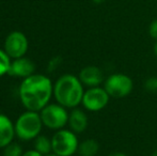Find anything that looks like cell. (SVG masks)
<instances>
[{
    "label": "cell",
    "instance_id": "cell-1",
    "mask_svg": "<svg viewBox=\"0 0 157 156\" xmlns=\"http://www.w3.org/2000/svg\"><path fill=\"white\" fill-rule=\"evenodd\" d=\"M54 95L52 80L43 74H33L23 79L18 88V96L27 110L41 111L49 104Z\"/></svg>",
    "mask_w": 157,
    "mask_h": 156
},
{
    "label": "cell",
    "instance_id": "cell-2",
    "mask_svg": "<svg viewBox=\"0 0 157 156\" xmlns=\"http://www.w3.org/2000/svg\"><path fill=\"white\" fill-rule=\"evenodd\" d=\"M83 85L80 79L71 74L58 78L54 85V96L57 103L65 108H76L83 97Z\"/></svg>",
    "mask_w": 157,
    "mask_h": 156
},
{
    "label": "cell",
    "instance_id": "cell-3",
    "mask_svg": "<svg viewBox=\"0 0 157 156\" xmlns=\"http://www.w3.org/2000/svg\"><path fill=\"white\" fill-rule=\"evenodd\" d=\"M42 127L43 122L39 111L27 110L17 118L15 122V134L18 139L30 141L40 136Z\"/></svg>",
    "mask_w": 157,
    "mask_h": 156
},
{
    "label": "cell",
    "instance_id": "cell-4",
    "mask_svg": "<svg viewBox=\"0 0 157 156\" xmlns=\"http://www.w3.org/2000/svg\"><path fill=\"white\" fill-rule=\"evenodd\" d=\"M78 139L73 131L59 129L52 137V152L60 156H72L78 151Z\"/></svg>",
    "mask_w": 157,
    "mask_h": 156
},
{
    "label": "cell",
    "instance_id": "cell-5",
    "mask_svg": "<svg viewBox=\"0 0 157 156\" xmlns=\"http://www.w3.org/2000/svg\"><path fill=\"white\" fill-rule=\"evenodd\" d=\"M42 122L43 125L50 129H62L68 122V113L66 108L60 104H48L41 111Z\"/></svg>",
    "mask_w": 157,
    "mask_h": 156
},
{
    "label": "cell",
    "instance_id": "cell-6",
    "mask_svg": "<svg viewBox=\"0 0 157 156\" xmlns=\"http://www.w3.org/2000/svg\"><path fill=\"white\" fill-rule=\"evenodd\" d=\"M132 80L125 74H112L105 80L104 89L110 97L122 98L127 96L132 90Z\"/></svg>",
    "mask_w": 157,
    "mask_h": 156
},
{
    "label": "cell",
    "instance_id": "cell-7",
    "mask_svg": "<svg viewBox=\"0 0 157 156\" xmlns=\"http://www.w3.org/2000/svg\"><path fill=\"white\" fill-rule=\"evenodd\" d=\"M109 98V94L104 88L93 87L85 91L81 104L89 111H99L107 106Z\"/></svg>",
    "mask_w": 157,
    "mask_h": 156
},
{
    "label": "cell",
    "instance_id": "cell-8",
    "mask_svg": "<svg viewBox=\"0 0 157 156\" xmlns=\"http://www.w3.org/2000/svg\"><path fill=\"white\" fill-rule=\"evenodd\" d=\"M27 36L21 31H13L6 36L4 41L3 49L10 56L11 59H17L25 57L28 50Z\"/></svg>",
    "mask_w": 157,
    "mask_h": 156
},
{
    "label": "cell",
    "instance_id": "cell-9",
    "mask_svg": "<svg viewBox=\"0 0 157 156\" xmlns=\"http://www.w3.org/2000/svg\"><path fill=\"white\" fill-rule=\"evenodd\" d=\"M35 72V64L30 59L26 57L13 59L11 61L10 70H9V75L12 77L17 78H27L34 74Z\"/></svg>",
    "mask_w": 157,
    "mask_h": 156
},
{
    "label": "cell",
    "instance_id": "cell-10",
    "mask_svg": "<svg viewBox=\"0 0 157 156\" xmlns=\"http://www.w3.org/2000/svg\"><path fill=\"white\" fill-rule=\"evenodd\" d=\"M79 79L82 82V85L87 86L89 88L99 87L104 81V74L99 67L94 65L86 67L79 72Z\"/></svg>",
    "mask_w": 157,
    "mask_h": 156
},
{
    "label": "cell",
    "instance_id": "cell-11",
    "mask_svg": "<svg viewBox=\"0 0 157 156\" xmlns=\"http://www.w3.org/2000/svg\"><path fill=\"white\" fill-rule=\"evenodd\" d=\"M15 135V124L9 117L0 113V149L13 142Z\"/></svg>",
    "mask_w": 157,
    "mask_h": 156
},
{
    "label": "cell",
    "instance_id": "cell-12",
    "mask_svg": "<svg viewBox=\"0 0 157 156\" xmlns=\"http://www.w3.org/2000/svg\"><path fill=\"white\" fill-rule=\"evenodd\" d=\"M67 123L71 127V131H73L75 134H80L88 127V117L81 109L74 108L68 116Z\"/></svg>",
    "mask_w": 157,
    "mask_h": 156
},
{
    "label": "cell",
    "instance_id": "cell-13",
    "mask_svg": "<svg viewBox=\"0 0 157 156\" xmlns=\"http://www.w3.org/2000/svg\"><path fill=\"white\" fill-rule=\"evenodd\" d=\"M99 144L94 139H87L79 143L78 151L80 156H95L98 153Z\"/></svg>",
    "mask_w": 157,
    "mask_h": 156
},
{
    "label": "cell",
    "instance_id": "cell-14",
    "mask_svg": "<svg viewBox=\"0 0 157 156\" xmlns=\"http://www.w3.org/2000/svg\"><path fill=\"white\" fill-rule=\"evenodd\" d=\"M34 150L40 152L42 155H47L52 152V139H48L46 136L40 135L34 139Z\"/></svg>",
    "mask_w": 157,
    "mask_h": 156
},
{
    "label": "cell",
    "instance_id": "cell-15",
    "mask_svg": "<svg viewBox=\"0 0 157 156\" xmlns=\"http://www.w3.org/2000/svg\"><path fill=\"white\" fill-rule=\"evenodd\" d=\"M11 58L4 49H0V77L9 73L11 65Z\"/></svg>",
    "mask_w": 157,
    "mask_h": 156
},
{
    "label": "cell",
    "instance_id": "cell-16",
    "mask_svg": "<svg viewBox=\"0 0 157 156\" xmlns=\"http://www.w3.org/2000/svg\"><path fill=\"white\" fill-rule=\"evenodd\" d=\"M24 154L23 149L16 142H11L10 144L3 148L2 156H21Z\"/></svg>",
    "mask_w": 157,
    "mask_h": 156
},
{
    "label": "cell",
    "instance_id": "cell-17",
    "mask_svg": "<svg viewBox=\"0 0 157 156\" xmlns=\"http://www.w3.org/2000/svg\"><path fill=\"white\" fill-rule=\"evenodd\" d=\"M61 63H62V58H61L60 56L54 57V58H52V60H50L49 62H48L47 71L49 72V73H52V72L56 71V70L58 69L59 67H60Z\"/></svg>",
    "mask_w": 157,
    "mask_h": 156
},
{
    "label": "cell",
    "instance_id": "cell-18",
    "mask_svg": "<svg viewBox=\"0 0 157 156\" xmlns=\"http://www.w3.org/2000/svg\"><path fill=\"white\" fill-rule=\"evenodd\" d=\"M144 88L149 92H153V93L157 92V77L147 78L144 82Z\"/></svg>",
    "mask_w": 157,
    "mask_h": 156
},
{
    "label": "cell",
    "instance_id": "cell-19",
    "mask_svg": "<svg viewBox=\"0 0 157 156\" xmlns=\"http://www.w3.org/2000/svg\"><path fill=\"white\" fill-rule=\"evenodd\" d=\"M149 33L151 38L157 41V19H154L149 26Z\"/></svg>",
    "mask_w": 157,
    "mask_h": 156
},
{
    "label": "cell",
    "instance_id": "cell-20",
    "mask_svg": "<svg viewBox=\"0 0 157 156\" xmlns=\"http://www.w3.org/2000/svg\"><path fill=\"white\" fill-rule=\"evenodd\" d=\"M21 156H44L42 155L40 152H37L36 150H29L27 151V152H25Z\"/></svg>",
    "mask_w": 157,
    "mask_h": 156
},
{
    "label": "cell",
    "instance_id": "cell-21",
    "mask_svg": "<svg viewBox=\"0 0 157 156\" xmlns=\"http://www.w3.org/2000/svg\"><path fill=\"white\" fill-rule=\"evenodd\" d=\"M108 156H127L124 153H121V152H116V153H111V154H109Z\"/></svg>",
    "mask_w": 157,
    "mask_h": 156
},
{
    "label": "cell",
    "instance_id": "cell-22",
    "mask_svg": "<svg viewBox=\"0 0 157 156\" xmlns=\"http://www.w3.org/2000/svg\"><path fill=\"white\" fill-rule=\"evenodd\" d=\"M154 54H155V56L157 57V41H156V43L154 44Z\"/></svg>",
    "mask_w": 157,
    "mask_h": 156
},
{
    "label": "cell",
    "instance_id": "cell-23",
    "mask_svg": "<svg viewBox=\"0 0 157 156\" xmlns=\"http://www.w3.org/2000/svg\"><path fill=\"white\" fill-rule=\"evenodd\" d=\"M92 1H93L94 3H101V2L105 1V0H92Z\"/></svg>",
    "mask_w": 157,
    "mask_h": 156
},
{
    "label": "cell",
    "instance_id": "cell-24",
    "mask_svg": "<svg viewBox=\"0 0 157 156\" xmlns=\"http://www.w3.org/2000/svg\"><path fill=\"white\" fill-rule=\"evenodd\" d=\"M45 156H60V155H58V154H56V153H49V154H47V155H45Z\"/></svg>",
    "mask_w": 157,
    "mask_h": 156
},
{
    "label": "cell",
    "instance_id": "cell-25",
    "mask_svg": "<svg viewBox=\"0 0 157 156\" xmlns=\"http://www.w3.org/2000/svg\"><path fill=\"white\" fill-rule=\"evenodd\" d=\"M151 156H157V151H155V152H154Z\"/></svg>",
    "mask_w": 157,
    "mask_h": 156
}]
</instances>
